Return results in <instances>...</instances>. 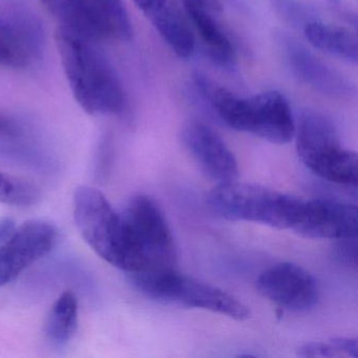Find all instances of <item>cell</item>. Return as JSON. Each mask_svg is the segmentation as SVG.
I'll list each match as a JSON object with an SVG mask.
<instances>
[{"label":"cell","instance_id":"cell-21","mask_svg":"<svg viewBox=\"0 0 358 358\" xmlns=\"http://www.w3.org/2000/svg\"><path fill=\"white\" fill-rule=\"evenodd\" d=\"M299 355L303 357H341L343 354L332 341L330 343H307L299 349Z\"/></svg>","mask_w":358,"mask_h":358},{"label":"cell","instance_id":"cell-25","mask_svg":"<svg viewBox=\"0 0 358 358\" xmlns=\"http://www.w3.org/2000/svg\"><path fill=\"white\" fill-rule=\"evenodd\" d=\"M184 3H192L207 10L210 13H217L221 12L222 6L220 0H183Z\"/></svg>","mask_w":358,"mask_h":358},{"label":"cell","instance_id":"cell-6","mask_svg":"<svg viewBox=\"0 0 358 358\" xmlns=\"http://www.w3.org/2000/svg\"><path fill=\"white\" fill-rule=\"evenodd\" d=\"M129 280L142 294L161 303L208 310L236 320H247L248 308L222 289L171 269L133 272Z\"/></svg>","mask_w":358,"mask_h":358},{"label":"cell","instance_id":"cell-26","mask_svg":"<svg viewBox=\"0 0 358 358\" xmlns=\"http://www.w3.org/2000/svg\"><path fill=\"white\" fill-rule=\"evenodd\" d=\"M16 227L15 223L12 220L6 219L0 221V243L3 242Z\"/></svg>","mask_w":358,"mask_h":358},{"label":"cell","instance_id":"cell-22","mask_svg":"<svg viewBox=\"0 0 358 358\" xmlns=\"http://www.w3.org/2000/svg\"><path fill=\"white\" fill-rule=\"evenodd\" d=\"M334 257L341 263L357 267V243L356 238L338 240L334 248Z\"/></svg>","mask_w":358,"mask_h":358},{"label":"cell","instance_id":"cell-2","mask_svg":"<svg viewBox=\"0 0 358 358\" xmlns=\"http://www.w3.org/2000/svg\"><path fill=\"white\" fill-rule=\"evenodd\" d=\"M196 91L222 122L230 129L252 134L274 144L289 143L294 138L295 119L282 94L264 92L241 98L205 77H196Z\"/></svg>","mask_w":358,"mask_h":358},{"label":"cell","instance_id":"cell-7","mask_svg":"<svg viewBox=\"0 0 358 358\" xmlns=\"http://www.w3.org/2000/svg\"><path fill=\"white\" fill-rule=\"evenodd\" d=\"M74 217L87 245L104 261L123 270L125 243L122 221L104 194L91 186L77 188Z\"/></svg>","mask_w":358,"mask_h":358},{"label":"cell","instance_id":"cell-19","mask_svg":"<svg viewBox=\"0 0 358 358\" xmlns=\"http://www.w3.org/2000/svg\"><path fill=\"white\" fill-rule=\"evenodd\" d=\"M106 31V38L129 41L133 38V24L123 0H91Z\"/></svg>","mask_w":358,"mask_h":358},{"label":"cell","instance_id":"cell-24","mask_svg":"<svg viewBox=\"0 0 358 358\" xmlns=\"http://www.w3.org/2000/svg\"><path fill=\"white\" fill-rule=\"evenodd\" d=\"M64 3H68L71 7L74 8L80 13H85V15L90 17H97L95 9L91 0H62Z\"/></svg>","mask_w":358,"mask_h":358},{"label":"cell","instance_id":"cell-3","mask_svg":"<svg viewBox=\"0 0 358 358\" xmlns=\"http://www.w3.org/2000/svg\"><path fill=\"white\" fill-rule=\"evenodd\" d=\"M119 215L124 232V271L175 268V242L162 210L152 199L144 194L133 196Z\"/></svg>","mask_w":358,"mask_h":358},{"label":"cell","instance_id":"cell-11","mask_svg":"<svg viewBox=\"0 0 358 358\" xmlns=\"http://www.w3.org/2000/svg\"><path fill=\"white\" fill-rule=\"evenodd\" d=\"M182 142L203 171L217 184L236 181L238 166L234 152L213 129L202 123L184 127Z\"/></svg>","mask_w":358,"mask_h":358},{"label":"cell","instance_id":"cell-5","mask_svg":"<svg viewBox=\"0 0 358 358\" xmlns=\"http://www.w3.org/2000/svg\"><path fill=\"white\" fill-rule=\"evenodd\" d=\"M303 200L255 184H217L207 196L209 208L229 221L253 222L278 229H292Z\"/></svg>","mask_w":358,"mask_h":358},{"label":"cell","instance_id":"cell-12","mask_svg":"<svg viewBox=\"0 0 358 358\" xmlns=\"http://www.w3.org/2000/svg\"><path fill=\"white\" fill-rule=\"evenodd\" d=\"M285 58L292 74L314 91L338 99H349L356 90L349 79L292 39L282 41Z\"/></svg>","mask_w":358,"mask_h":358},{"label":"cell","instance_id":"cell-4","mask_svg":"<svg viewBox=\"0 0 358 358\" xmlns=\"http://www.w3.org/2000/svg\"><path fill=\"white\" fill-rule=\"evenodd\" d=\"M299 159L318 177L341 185H357V155L341 146L336 127L326 115L305 108L295 120Z\"/></svg>","mask_w":358,"mask_h":358},{"label":"cell","instance_id":"cell-1","mask_svg":"<svg viewBox=\"0 0 358 358\" xmlns=\"http://www.w3.org/2000/svg\"><path fill=\"white\" fill-rule=\"evenodd\" d=\"M55 41L71 91L80 108L94 116L121 114L127 102L122 83L93 41L59 27Z\"/></svg>","mask_w":358,"mask_h":358},{"label":"cell","instance_id":"cell-23","mask_svg":"<svg viewBox=\"0 0 358 358\" xmlns=\"http://www.w3.org/2000/svg\"><path fill=\"white\" fill-rule=\"evenodd\" d=\"M333 343L338 348L343 356H352L357 357L358 345L357 339L347 338V337H338V338L332 339Z\"/></svg>","mask_w":358,"mask_h":358},{"label":"cell","instance_id":"cell-20","mask_svg":"<svg viewBox=\"0 0 358 358\" xmlns=\"http://www.w3.org/2000/svg\"><path fill=\"white\" fill-rule=\"evenodd\" d=\"M41 190L34 184L0 171V203L30 207L41 201Z\"/></svg>","mask_w":358,"mask_h":358},{"label":"cell","instance_id":"cell-10","mask_svg":"<svg viewBox=\"0 0 358 358\" xmlns=\"http://www.w3.org/2000/svg\"><path fill=\"white\" fill-rule=\"evenodd\" d=\"M309 238L345 240L356 238L358 213L356 205L330 199L303 201L301 213L292 227Z\"/></svg>","mask_w":358,"mask_h":358},{"label":"cell","instance_id":"cell-18","mask_svg":"<svg viewBox=\"0 0 358 358\" xmlns=\"http://www.w3.org/2000/svg\"><path fill=\"white\" fill-rule=\"evenodd\" d=\"M78 324V301L71 291L62 293L50 312L45 332L52 343L66 345L74 336Z\"/></svg>","mask_w":358,"mask_h":358},{"label":"cell","instance_id":"cell-9","mask_svg":"<svg viewBox=\"0 0 358 358\" xmlns=\"http://www.w3.org/2000/svg\"><path fill=\"white\" fill-rule=\"evenodd\" d=\"M257 288L280 309L288 311H307L320 299V289L314 276L305 268L288 262L275 264L261 273Z\"/></svg>","mask_w":358,"mask_h":358},{"label":"cell","instance_id":"cell-16","mask_svg":"<svg viewBox=\"0 0 358 358\" xmlns=\"http://www.w3.org/2000/svg\"><path fill=\"white\" fill-rule=\"evenodd\" d=\"M303 34L315 49L349 64H357L358 41L352 31L328 22L310 20L303 26Z\"/></svg>","mask_w":358,"mask_h":358},{"label":"cell","instance_id":"cell-14","mask_svg":"<svg viewBox=\"0 0 358 358\" xmlns=\"http://www.w3.org/2000/svg\"><path fill=\"white\" fill-rule=\"evenodd\" d=\"M0 155L34 169H50L53 165L36 135L15 115L0 110Z\"/></svg>","mask_w":358,"mask_h":358},{"label":"cell","instance_id":"cell-13","mask_svg":"<svg viewBox=\"0 0 358 358\" xmlns=\"http://www.w3.org/2000/svg\"><path fill=\"white\" fill-rule=\"evenodd\" d=\"M169 49L182 59L192 57L196 39L190 22L173 0H134Z\"/></svg>","mask_w":358,"mask_h":358},{"label":"cell","instance_id":"cell-17","mask_svg":"<svg viewBox=\"0 0 358 358\" xmlns=\"http://www.w3.org/2000/svg\"><path fill=\"white\" fill-rule=\"evenodd\" d=\"M190 26L196 31L211 59L229 68L236 62V51L230 39L211 17L210 12L192 3H184Z\"/></svg>","mask_w":358,"mask_h":358},{"label":"cell","instance_id":"cell-15","mask_svg":"<svg viewBox=\"0 0 358 358\" xmlns=\"http://www.w3.org/2000/svg\"><path fill=\"white\" fill-rule=\"evenodd\" d=\"M30 22H10L0 18V66L24 68L38 50V36Z\"/></svg>","mask_w":358,"mask_h":358},{"label":"cell","instance_id":"cell-8","mask_svg":"<svg viewBox=\"0 0 358 358\" xmlns=\"http://www.w3.org/2000/svg\"><path fill=\"white\" fill-rule=\"evenodd\" d=\"M58 231L53 224L31 220L14 228L0 243V287L9 284L55 246Z\"/></svg>","mask_w":358,"mask_h":358}]
</instances>
